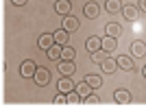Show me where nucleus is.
Returning a JSON list of instances; mask_svg holds the SVG:
<instances>
[{
	"mask_svg": "<svg viewBox=\"0 0 146 109\" xmlns=\"http://www.w3.org/2000/svg\"><path fill=\"white\" fill-rule=\"evenodd\" d=\"M35 70H37V66H35V61H31V59H26L22 66H20V74L24 76V79H29V76H33L35 74Z\"/></svg>",
	"mask_w": 146,
	"mask_h": 109,
	"instance_id": "2",
	"label": "nucleus"
},
{
	"mask_svg": "<svg viewBox=\"0 0 146 109\" xmlns=\"http://www.w3.org/2000/svg\"><path fill=\"white\" fill-rule=\"evenodd\" d=\"M52 35H55V42L59 44V46H68V31L66 29H61V31H55V33H52Z\"/></svg>",
	"mask_w": 146,
	"mask_h": 109,
	"instance_id": "16",
	"label": "nucleus"
},
{
	"mask_svg": "<svg viewBox=\"0 0 146 109\" xmlns=\"http://www.w3.org/2000/svg\"><path fill=\"white\" fill-rule=\"evenodd\" d=\"M55 35H52V33H42V35H39V39H37V46H39V48L42 50H48L50 46H55Z\"/></svg>",
	"mask_w": 146,
	"mask_h": 109,
	"instance_id": "1",
	"label": "nucleus"
},
{
	"mask_svg": "<svg viewBox=\"0 0 146 109\" xmlns=\"http://www.w3.org/2000/svg\"><path fill=\"white\" fill-rule=\"evenodd\" d=\"M116 48H118V37H111V35L103 37V50L105 53H116Z\"/></svg>",
	"mask_w": 146,
	"mask_h": 109,
	"instance_id": "4",
	"label": "nucleus"
},
{
	"mask_svg": "<svg viewBox=\"0 0 146 109\" xmlns=\"http://www.w3.org/2000/svg\"><path fill=\"white\" fill-rule=\"evenodd\" d=\"M55 11L59 13V15H70V0H57Z\"/></svg>",
	"mask_w": 146,
	"mask_h": 109,
	"instance_id": "12",
	"label": "nucleus"
},
{
	"mask_svg": "<svg viewBox=\"0 0 146 109\" xmlns=\"http://www.w3.org/2000/svg\"><path fill=\"white\" fill-rule=\"evenodd\" d=\"M85 48L90 50V53H96V50L103 48V39H100V37H94V35H92L90 39L85 42Z\"/></svg>",
	"mask_w": 146,
	"mask_h": 109,
	"instance_id": "9",
	"label": "nucleus"
},
{
	"mask_svg": "<svg viewBox=\"0 0 146 109\" xmlns=\"http://www.w3.org/2000/svg\"><path fill=\"white\" fill-rule=\"evenodd\" d=\"M105 33H107V35H111V37H118V35L122 33V26L116 24V22H109V24L105 26Z\"/></svg>",
	"mask_w": 146,
	"mask_h": 109,
	"instance_id": "18",
	"label": "nucleus"
},
{
	"mask_svg": "<svg viewBox=\"0 0 146 109\" xmlns=\"http://www.w3.org/2000/svg\"><path fill=\"white\" fill-rule=\"evenodd\" d=\"M57 87H59V92H63V94H70L72 90H76V85L70 81V76H63V79H59Z\"/></svg>",
	"mask_w": 146,
	"mask_h": 109,
	"instance_id": "5",
	"label": "nucleus"
},
{
	"mask_svg": "<svg viewBox=\"0 0 146 109\" xmlns=\"http://www.w3.org/2000/svg\"><path fill=\"white\" fill-rule=\"evenodd\" d=\"M61 48H63V46H59V44H55V46H50V48L46 50V54H48V59H52V61H59V59H61Z\"/></svg>",
	"mask_w": 146,
	"mask_h": 109,
	"instance_id": "17",
	"label": "nucleus"
},
{
	"mask_svg": "<svg viewBox=\"0 0 146 109\" xmlns=\"http://www.w3.org/2000/svg\"><path fill=\"white\" fill-rule=\"evenodd\" d=\"M83 11H85V15H87V18H92V20H94V18H98V13H100V7H98L96 2H87Z\"/></svg>",
	"mask_w": 146,
	"mask_h": 109,
	"instance_id": "14",
	"label": "nucleus"
},
{
	"mask_svg": "<svg viewBox=\"0 0 146 109\" xmlns=\"http://www.w3.org/2000/svg\"><path fill=\"white\" fill-rule=\"evenodd\" d=\"M85 81H87V83L92 85V87H94V90H96V87H100V85H103V79H100L98 74H87V76H85Z\"/></svg>",
	"mask_w": 146,
	"mask_h": 109,
	"instance_id": "23",
	"label": "nucleus"
},
{
	"mask_svg": "<svg viewBox=\"0 0 146 109\" xmlns=\"http://www.w3.org/2000/svg\"><path fill=\"white\" fill-rule=\"evenodd\" d=\"M74 70H76V68H74V61H63V59L59 61V72L63 74V76H70Z\"/></svg>",
	"mask_w": 146,
	"mask_h": 109,
	"instance_id": "11",
	"label": "nucleus"
},
{
	"mask_svg": "<svg viewBox=\"0 0 146 109\" xmlns=\"http://www.w3.org/2000/svg\"><path fill=\"white\" fill-rule=\"evenodd\" d=\"M113 98H116V103H120V105H129L133 96H131V92H127V90H116Z\"/></svg>",
	"mask_w": 146,
	"mask_h": 109,
	"instance_id": "7",
	"label": "nucleus"
},
{
	"mask_svg": "<svg viewBox=\"0 0 146 109\" xmlns=\"http://www.w3.org/2000/svg\"><path fill=\"white\" fill-rule=\"evenodd\" d=\"M100 66H103V70H105L107 74H113V72H116V68H118V61L111 59V57H107V59H105Z\"/></svg>",
	"mask_w": 146,
	"mask_h": 109,
	"instance_id": "15",
	"label": "nucleus"
},
{
	"mask_svg": "<svg viewBox=\"0 0 146 109\" xmlns=\"http://www.w3.org/2000/svg\"><path fill=\"white\" fill-rule=\"evenodd\" d=\"M105 9H107L109 13H116V11L122 9V2L120 0H107V2H105Z\"/></svg>",
	"mask_w": 146,
	"mask_h": 109,
	"instance_id": "21",
	"label": "nucleus"
},
{
	"mask_svg": "<svg viewBox=\"0 0 146 109\" xmlns=\"http://www.w3.org/2000/svg\"><path fill=\"white\" fill-rule=\"evenodd\" d=\"M85 103H87V105H98V103H100V98H98L96 94H94V92H92L90 96L85 98Z\"/></svg>",
	"mask_w": 146,
	"mask_h": 109,
	"instance_id": "25",
	"label": "nucleus"
},
{
	"mask_svg": "<svg viewBox=\"0 0 146 109\" xmlns=\"http://www.w3.org/2000/svg\"><path fill=\"white\" fill-rule=\"evenodd\" d=\"M13 5H18V7H22V5H26V2H29V0H11Z\"/></svg>",
	"mask_w": 146,
	"mask_h": 109,
	"instance_id": "26",
	"label": "nucleus"
},
{
	"mask_svg": "<svg viewBox=\"0 0 146 109\" xmlns=\"http://www.w3.org/2000/svg\"><path fill=\"white\" fill-rule=\"evenodd\" d=\"M107 57H109V53H105L103 48H100V50H96V53H92V61H94V63H103V61L107 59Z\"/></svg>",
	"mask_w": 146,
	"mask_h": 109,
	"instance_id": "22",
	"label": "nucleus"
},
{
	"mask_svg": "<svg viewBox=\"0 0 146 109\" xmlns=\"http://www.w3.org/2000/svg\"><path fill=\"white\" fill-rule=\"evenodd\" d=\"M116 61H118V68H122V70H127V72L133 70V59H131L129 54H120Z\"/></svg>",
	"mask_w": 146,
	"mask_h": 109,
	"instance_id": "8",
	"label": "nucleus"
},
{
	"mask_svg": "<svg viewBox=\"0 0 146 109\" xmlns=\"http://www.w3.org/2000/svg\"><path fill=\"white\" fill-rule=\"evenodd\" d=\"M142 74H144V79H146V66H144V68H142Z\"/></svg>",
	"mask_w": 146,
	"mask_h": 109,
	"instance_id": "28",
	"label": "nucleus"
},
{
	"mask_svg": "<svg viewBox=\"0 0 146 109\" xmlns=\"http://www.w3.org/2000/svg\"><path fill=\"white\" fill-rule=\"evenodd\" d=\"M33 79H35L37 85H46V83L50 81V72L46 70V68H37L35 74H33Z\"/></svg>",
	"mask_w": 146,
	"mask_h": 109,
	"instance_id": "3",
	"label": "nucleus"
},
{
	"mask_svg": "<svg viewBox=\"0 0 146 109\" xmlns=\"http://www.w3.org/2000/svg\"><path fill=\"white\" fill-rule=\"evenodd\" d=\"M122 13H124V18H127L129 22H133V20L137 18V9H135V7H131V5L122 7Z\"/></svg>",
	"mask_w": 146,
	"mask_h": 109,
	"instance_id": "19",
	"label": "nucleus"
},
{
	"mask_svg": "<svg viewBox=\"0 0 146 109\" xmlns=\"http://www.w3.org/2000/svg\"><path fill=\"white\" fill-rule=\"evenodd\" d=\"M74 54H76V50L70 48V46H63V48H61V59L63 61H74Z\"/></svg>",
	"mask_w": 146,
	"mask_h": 109,
	"instance_id": "20",
	"label": "nucleus"
},
{
	"mask_svg": "<svg viewBox=\"0 0 146 109\" xmlns=\"http://www.w3.org/2000/svg\"><path fill=\"white\" fill-rule=\"evenodd\" d=\"M140 9H142V11H146V0H140Z\"/></svg>",
	"mask_w": 146,
	"mask_h": 109,
	"instance_id": "27",
	"label": "nucleus"
},
{
	"mask_svg": "<svg viewBox=\"0 0 146 109\" xmlns=\"http://www.w3.org/2000/svg\"><path fill=\"white\" fill-rule=\"evenodd\" d=\"M131 53H133V57H144L146 54V44L140 42V39H135V42L131 44Z\"/></svg>",
	"mask_w": 146,
	"mask_h": 109,
	"instance_id": "10",
	"label": "nucleus"
},
{
	"mask_svg": "<svg viewBox=\"0 0 146 109\" xmlns=\"http://www.w3.org/2000/svg\"><path fill=\"white\" fill-rule=\"evenodd\" d=\"M76 92H79V96H81V98H87L92 92H94V87H92L87 81H81V83L76 85Z\"/></svg>",
	"mask_w": 146,
	"mask_h": 109,
	"instance_id": "13",
	"label": "nucleus"
},
{
	"mask_svg": "<svg viewBox=\"0 0 146 109\" xmlns=\"http://www.w3.org/2000/svg\"><path fill=\"white\" fill-rule=\"evenodd\" d=\"M81 103V96H79V92L72 90L70 94H68V105H79Z\"/></svg>",
	"mask_w": 146,
	"mask_h": 109,
	"instance_id": "24",
	"label": "nucleus"
},
{
	"mask_svg": "<svg viewBox=\"0 0 146 109\" xmlns=\"http://www.w3.org/2000/svg\"><path fill=\"white\" fill-rule=\"evenodd\" d=\"M79 26H81V22H79L76 18H72V15H66V18H63V29H66L68 33L79 31Z\"/></svg>",
	"mask_w": 146,
	"mask_h": 109,
	"instance_id": "6",
	"label": "nucleus"
}]
</instances>
